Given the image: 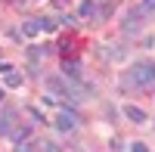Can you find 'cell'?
<instances>
[{"label": "cell", "mask_w": 155, "mask_h": 152, "mask_svg": "<svg viewBox=\"0 0 155 152\" xmlns=\"http://www.w3.org/2000/svg\"><path fill=\"white\" fill-rule=\"evenodd\" d=\"M121 84L124 87H155V62H149V59L134 62Z\"/></svg>", "instance_id": "1"}, {"label": "cell", "mask_w": 155, "mask_h": 152, "mask_svg": "<svg viewBox=\"0 0 155 152\" xmlns=\"http://www.w3.org/2000/svg\"><path fill=\"white\" fill-rule=\"evenodd\" d=\"M140 28H143V12H140V6H134V9L124 16L121 31H124V34H140Z\"/></svg>", "instance_id": "2"}, {"label": "cell", "mask_w": 155, "mask_h": 152, "mask_svg": "<svg viewBox=\"0 0 155 152\" xmlns=\"http://www.w3.org/2000/svg\"><path fill=\"white\" fill-rule=\"evenodd\" d=\"M78 121H81V118H78L74 112H68V109H62L59 115H56V121H53V124H56V131H62V134H68V131H74V127H78Z\"/></svg>", "instance_id": "3"}, {"label": "cell", "mask_w": 155, "mask_h": 152, "mask_svg": "<svg viewBox=\"0 0 155 152\" xmlns=\"http://www.w3.org/2000/svg\"><path fill=\"white\" fill-rule=\"evenodd\" d=\"M16 118H19V112H16V109H3V112H0V134H3V137L19 124Z\"/></svg>", "instance_id": "4"}, {"label": "cell", "mask_w": 155, "mask_h": 152, "mask_svg": "<svg viewBox=\"0 0 155 152\" xmlns=\"http://www.w3.org/2000/svg\"><path fill=\"white\" fill-rule=\"evenodd\" d=\"M6 137H9L12 143H25V140L31 137V124H16V127H12Z\"/></svg>", "instance_id": "5"}, {"label": "cell", "mask_w": 155, "mask_h": 152, "mask_svg": "<svg viewBox=\"0 0 155 152\" xmlns=\"http://www.w3.org/2000/svg\"><path fill=\"white\" fill-rule=\"evenodd\" d=\"M124 115L130 118L134 124H146V121H149V115H146L143 109H137V106H124Z\"/></svg>", "instance_id": "6"}, {"label": "cell", "mask_w": 155, "mask_h": 152, "mask_svg": "<svg viewBox=\"0 0 155 152\" xmlns=\"http://www.w3.org/2000/svg\"><path fill=\"white\" fill-rule=\"evenodd\" d=\"M62 74L68 81H81V65L78 62H62Z\"/></svg>", "instance_id": "7"}, {"label": "cell", "mask_w": 155, "mask_h": 152, "mask_svg": "<svg viewBox=\"0 0 155 152\" xmlns=\"http://www.w3.org/2000/svg\"><path fill=\"white\" fill-rule=\"evenodd\" d=\"M47 90L53 93V96H62V93H65V81L53 74V78H47Z\"/></svg>", "instance_id": "8"}, {"label": "cell", "mask_w": 155, "mask_h": 152, "mask_svg": "<svg viewBox=\"0 0 155 152\" xmlns=\"http://www.w3.org/2000/svg\"><path fill=\"white\" fill-rule=\"evenodd\" d=\"M22 34H25V37H37V34H41V28H37V19L22 22Z\"/></svg>", "instance_id": "9"}, {"label": "cell", "mask_w": 155, "mask_h": 152, "mask_svg": "<svg viewBox=\"0 0 155 152\" xmlns=\"http://www.w3.org/2000/svg\"><path fill=\"white\" fill-rule=\"evenodd\" d=\"M96 12V0H84L81 3V9H78V16H84V19H90Z\"/></svg>", "instance_id": "10"}, {"label": "cell", "mask_w": 155, "mask_h": 152, "mask_svg": "<svg viewBox=\"0 0 155 152\" xmlns=\"http://www.w3.org/2000/svg\"><path fill=\"white\" fill-rule=\"evenodd\" d=\"M3 78H6V87H22V74H19L16 68H12V71H6Z\"/></svg>", "instance_id": "11"}, {"label": "cell", "mask_w": 155, "mask_h": 152, "mask_svg": "<svg viewBox=\"0 0 155 152\" xmlns=\"http://www.w3.org/2000/svg\"><path fill=\"white\" fill-rule=\"evenodd\" d=\"M37 28H41V31H56V19H37Z\"/></svg>", "instance_id": "12"}, {"label": "cell", "mask_w": 155, "mask_h": 152, "mask_svg": "<svg viewBox=\"0 0 155 152\" xmlns=\"http://www.w3.org/2000/svg\"><path fill=\"white\" fill-rule=\"evenodd\" d=\"M140 12H143V16L146 12H155V0H143V3H140Z\"/></svg>", "instance_id": "13"}, {"label": "cell", "mask_w": 155, "mask_h": 152, "mask_svg": "<svg viewBox=\"0 0 155 152\" xmlns=\"http://www.w3.org/2000/svg\"><path fill=\"white\" fill-rule=\"evenodd\" d=\"M130 152H149V146H146V143H134Z\"/></svg>", "instance_id": "14"}, {"label": "cell", "mask_w": 155, "mask_h": 152, "mask_svg": "<svg viewBox=\"0 0 155 152\" xmlns=\"http://www.w3.org/2000/svg\"><path fill=\"white\" fill-rule=\"evenodd\" d=\"M16 152H34V149H31L28 143H19V146H16Z\"/></svg>", "instance_id": "15"}, {"label": "cell", "mask_w": 155, "mask_h": 152, "mask_svg": "<svg viewBox=\"0 0 155 152\" xmlns=\"http://www.w3.org/2000/svg\"><path fill=\"white\" fill-rule=\"evenodd\" d=\"M6 71H12V65L9 62H0V74H6Z\"/></svg>", "instance_id": "16"}, {"label": "cell", "mask_w": 155, "mask_h": 152, "mask_svg": "<svg viewBox=\"0 0 155 152\" xmlns=\"http://www.w3.org/2000/svg\"><path fill=\"white\" fill-rule=\"evenodd\" d=\"M0 99H3V90H0Z\"/></svg>", "instance_id": "17"}]
</instances>
